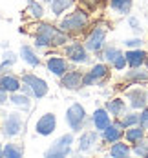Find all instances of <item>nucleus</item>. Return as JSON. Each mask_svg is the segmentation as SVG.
I'll list each match as a JSON object with an SVG mask.
<instances>
[{
    "mask_svg": "<svg viewBox=\"0 0 148 158\" xmlns=\"http://www.w3.org/2000/svg\"><path fill=\"white\" fill-rule=\"evenodd\" d=\"M62 42H68V36H66L64 33L53 29L48 24H44V26L38 27L37 38H35V44H37L38 48H46V46H51V44H53V46H59V44H62Z\"/></svg>",
    "mask_w": 148,
    "mask_h": 158,
    "instance_id": "1",
    "label": "nucleus"
},
{
    "mask_svg": "<svg viewBox=\"0 0 148 158\" xmlns=\"http://www.w3.org/2000/svg\"><path fill=\"white\" fill-rule=\"evenodd\" d=\"M86 24H88L86 13L77 11V13H73V15L66 16L64 20L61 22V29H62V31H79V29H82Z\"/></svg>",
    "mask_w": 148,
    "mask_h": 158,
    "instance_id": "2",
    "label": "nucleus"
},
{
    "mask_svg": "<svg viewBox=\"0 0 148 158\" xmlns=\"http://www.w3.org/2000/svg\"><path fill=\"white\" fill-rule=\"evenodd\" d=\"M66 122H68V126L71 127L73 131H79L82 126V122H84V107H82L81 104H73L68 113H66Z\"/></svg>",
    "mask_w": 148,
    "mask_h": 158,
    "instance_id": "3",
    "label": "nucleus"
},
{
    "mask_svg": "<svg viewBox=\"0 0 148 158\" xmlns=\"http://www.w3.org/2000/svg\"><path fill=\"white\" fill-rule=\"evenodd\" d=\"M22 82L31 89V93L37 96V98H42V96L48 93L46 82L42 78H38V77H35V75H24V77H22Z\"/></svg>",
    "mask_w": 148,
    "mask_h": 158,
    "instance_id": "4",
    "label": "nucleus"
},
{
    "mask_svg": "<svg viewBox=\"0 0 148 158\" xmlns=\"http://www.w3.org/2000/svg\"><path fill=\"white\" fill-rule=\"evenodd\" d=\"M73 142V136L71 135H64L61 136L57 142L53 143V147L46 153V156H66L70 153V143Z\"/></svg>",
    "mask_w": 148,
    "mask_h": 158,
    "instance_id": "5",
    "label": "nucleus"
},
{
    "mask_svg": "<svg viewBox=\"0 0 148 158\" xmlns=\"http://www.w3.org/2000/svg\"><path fill=\"white\" fill-rule=\"evenodd\" d=\"M104 36H106V29H104V26H97L92 35L88 36V40H86V48L90 49V51H99V49L102 48V44H104Z\"/></svg>",
    "mask_w": 148,
    "mask_h": 158,
    "instance_id": "6",
    "label": "nucleus"
},
{
    "mask_svg": "<svg viewBox=\"0 0 148 158\" xmlns=\"http://www.w3.org/2000/svg\"><path fill=\"white\" fill-rule=\"evenodd\" d=\"M55 124H57V120H55V114H44L38 122H37V126H35V131L38 133V135H44V136H48L51 135L53 131H55Z\"/></svg>",
    "mask_w": 148,
    "mask_h": 158,
    "instance_id": "7",
    "label": "nucleus"
},
{
    "mask_svg": "<svg viewBox=\"0 0 148 158\" xmlns=\"http://www.w3.org/2000/svg\"><path fill=\"white\" fill-rule=\"evenodd\" d=\"M22 127V120H20V114L18 113H11L4 124V135L6 136H15L16 133L20 131Z\"/></svg>",
    "mask_w": 148,
    "mask_h": 158,
    "instance_id": "8",
    "label": "nucleus"
},
{
    "mask_svg": "<svg viewBox=\"0 0 148 158\" xmlns=\"http://www.w3.org/2000/svg\"><path fill=\"white\" fill-rule=\"evenodd\" d=\"M128 100H130L132 107L141 109V107L146 106V102H148L146 91L145 89H132V91H128Z\"/></svg>",
    "mask_w": 148,
    "mask_h": 158,
    "instance_id": "9",
    "label": "nucleus"
},
{
    "mask_svg": "<svg viewBox=\"0 0 148 158\" xmlns=\"http://www.w3.org/2000/svg\"><path fill=\"white\" fill-rule=\"evenodd\" d=\"M81 84H82V75L79 71L66 73V77H62V87H66V89H79Z\"/></svg>",
    "mask_w": 148,
    "mask_h": 158,
    "instance_id": "10",
    "label": "nucleus"
},
{
    "mask_svg": "<svg viewBox=\"0 0 148 158\" xmlns=\"http://www.w3.org/2000/svg\"><path fill=\"white\" fill-rule=\"evenodd\" d=\"M106 73H108V67L106 65H102V64H99L95 65L92 71H90V75L88 77H84L82 82H84V85H92L93 82H97L99 78H102V77H106Z\"/></svg>",
    "mask_w": 148,
    "mask_h": 158,
    "instance_id": "11",
    "label": "nucleus"
},
{
    "mask_svg": "<svg viewBox=\"0 0 148 158\" xmlns=\"http://www.w3.org/2000/svg\"><path fill=\"white\" fill-rule=\"evenodd\" d=\"M66 55H68L71 60H75V62H86V60H88L86 51H84V48H82L81 44H71V46H68V48H66Z\"/></svg>",
    "mask_w": 148,
    "mask_h": 158,
    "instance_id": "12",
    "label": "nucleus"
},
{
    "mask_svg": "<svg viewBox=\"0 0 148 158\" xmlns=\"http://www.w3.org/2000/svg\"><path fill=\"white\" fill-rule=\"evenodd\" d=\"M145 60H146V53L141 51V49H133V51L126 53V62L130 64L132 67H139Z\"/></svg>",
    "mask_w": 148,
    "mask_h": 158,
    "instance_id": "13",
    "label": "nucleus"
},
{
    "mask_svg": "<svg viewBox=\"0 0 148 158\" xmlns=\"http://www.w3.org/2000/svg\"><path fill=\"white\" fill-rule=\"evenodd\" d=\"M93 124L97 127L99 131H104L106 127L110 126V116H108V113L104 109H97L93 113Z\"/></svg>",
    "mask_w": 148,
    "mask_h": 158,
    "instance_id": "14",
    "label": "nucleus"
},
{
    "mask_svg": "<svg viewBox=\"0 0 148 158\" xmlns=\"http://www.w3.org/2000/svg\"><path fill=\"white\" fill-rule=\"evenodd\" d=\"M48 67H49V71H51L53 75H57V77H61V75H64L66 73V62L62 60V58H59V56L49 58L48 60Z\"/></svg>",
    "mask_w": 148,
    "mask_h": 158,
    "instance_id": "15",
    "label": "nucleus"
},
{
    "mask_svg": "<svg viewBox=\"0 0 148 158\" xmlns=\"http://www.w3.org/2000/svg\"><path fill=\"white\" fill-rule=\"evenodd\" d=\"M123 124H115V126H108L104 129V138L108 142H117L121 136H123V131H121Z\"/></svg>",
    "mask_w": 148,
    "mask_h": 158,
    "instance_id": "16",
    "label": "nucleus"
},
{
    "mask_svg": "<svg viewBox=\"0 0 148 158\" xmlns=\"http://www.w3.org/2000/svg\"><path fill=\"white\" fill-rule=\"evenodd\" d=\"M95 140H97V133H93V131L84 133L79 140V151H88L92 147V143H95Z\"/></svg>",
    "mask_w": 148,
    "mask_h": 158,
    "instance_id": "17",
    "label": "nucleus"
},
{
    "mask_svg": "<svg viewBox=\"0 0 148 158\" xmlns=\"http://www.w3.org/2000/svg\"><path fill=\"white\" fill-rule=\"evenodd\" d=\"M0 87L4 89V91H16L18 87H20V84H18V80L15 77H11V75H6V77H2L0 78Z\"/></svg>",
    "mask_w": 148,
    "mask_h": 158,
    "instance_id": "18",
    "label": "nucleus"
},
{
    "mask_svg": "<svg viewBox=\"0 0 148 158\" xmlns=\"http://www.w3.org/2000/svg\"><path fill=\"white\" fill-rule=\"evenodd\" d=\"M20 55H22V58L29 64V65H38V64H40L38 56L33 53V49L29 48V46H22V49H20Z\"/></svg>",
    "mask_w": 148,
    "mask_h": 158,
    "instance_id": "19",
    "label": "nucleus"
},
{
    "mask_svg": "<svg viewBox=\"0 0 148 158\" xmlns=\"http://www.w3.org/2000/svg\"><path fill=\"white\" fill-rule=\"evenodd\" d=\"M110 6H112V9H115L117 13L126 15V13L130 11V7H132V0H112Z\"/></svg>",
    "mask_w": 148,
    "mask_h": 158,
    "instance_id": "20",
    "label": "nucleus"
},
{
    "mask_svg": "<svg viewBox=\"0 0 148 158\" xmlns=\"http://www.w3.org/2000/svg\"><path fill=\"white\" fill-rule=\"evenodd\" d=\"M106 109L110 111L114 116H119V114H123V113H124V102H123V100H119V98H117V100H112V102H108V104H106Z\"/></svg>",
    "mask_w": 148,
    "mask_h": 158,
    "instance_id": "21",
    "label": "nucleus"
},
{
    "mask_svg": "<svg viewBox=\"0 0 148 158\" xmlns=\"http://www.w3.org/2000/svg\"><path fill=\"white\" fill-rule=\"evenodd\" d=\"M110 155L114 158H121V156H128L130 155V149L126 143H114V147L110 149Z\"/></svg>",
    "mask_w": 148,
    "mask_h": 158,
    "instance_id": "22",
    "label": "nucleus"
},
{
    "mask_svg": "<svg viewBox=\"0 0 148 158\" xmlns=\"http://www.w3.org/2000/svg\"><path fill=\"white\" fill-rule=\"evenodd\" d=\"M145 136V127H132L128 129V133H126V140L128 142H139L141 138Z\"/></svg>",
    "mask_w": 148,
    "mask_h": 158,
    "instance_id": "23",
    "label": "nucleus"
},
{
    "mask_svg": "<svg viewBox=\"0 0 148 158\" xmlns=\"http://www.w3.org/2000/svg\"><path fill=\"white\" fill-rule=\"evenodd\" d=\"M70 4H71V0H51V9L55 15H61Z\"/></svg>",
    "mask_w": 148,
    "mask_h": 158,
    "instance_id": "24",
    "label": "nucleus"
},
{
    "mask_svg": "<svg viewBox=\"0 0 148 158\" xmlns=\"http://www.w3.org/2000/svg\"><path fill=\"white\" fill-rule=\"evenodd\" d=\"M2 155H4V156H7V158H18L20 155H22V149H20V147H16L15 143H7Z\"/></svg>",
    "mask_w": 148,
    "mask_h": 158,
    "instance_id": "25",
    "label": "nucleus"
},
{
    "mask_svg": "<svg viewBox=\"0 0 148 158\" xmlns=\"http://www.w3.org/2000/svg\"><path fill=\"white\" fill-rule=\"evenodd\" d=\"M126 78L128 80H141V82H145V80L148 78L146 77V73H143V71H137V67H133V71H130L128 75H126Z\"/></svg>",
    "mask_w": 148,
    "mask_h": 158,
    "instance_id": "26",
    "label": "nucleus"
},
{
    "mask_svg": "<svg viewBox=\"0 0 148 158\" xmlns=\"http://www.w3.org/2000/svg\"><path fill=\"white\" fill-rule=\"evenodd\" d=\"M119 55H123V53H121L117 48H108L106 51H104V58H106V60H110L112 64H114V60L119 56Z\"/></svg>",
    "mask_w": 148,
    "mask_h": 158,
    "instance_id": "27",
    "label": "nucleus"
},
{
    "mask_svg": "<svg viewBox=\"0 0 148 158\" xmlns=\"http://www.w3.org/2000/svg\"><path fill=\"white\" fill-rule=\"evenodd\" d=\"M139 122V114H126L124 118H123V127H128V126H135Z\"/></svg>",
    "mask_w": 148,
    "mask_h": 158,
    "instance_id": "28",
    "label": "nucleus"
},
{
    "mask_svg": "<svg viewBox=\"0 0 148 158\" xmlns=\"http://www.w3.org/2000/svg\"><path fill=\"white\" fill-rule=\"evenodd\" d=\"M11 102L16 104V106H22V107H28V106H29V100L24 95H13L11 96Z\"/></svg>",
    "mask_w": 148,
    "mask_h": 158,
    "instance_id": "29",
    "label": "nucleus"
},
{
    "mask_svg": "<svg viewBox=\"0 0 148 158\" xmlns=\"http://www.w3.org/2000/svg\"><path fill=\"white\" fill-rule=\"evenodd\" d=\"M135 155H139V156H148V142H139L135 145Z\"/></svg>",
    "mask_w": 148,
    "mask_h": 158,
    "instance_id": "30",
    "label": "nucleus"
},
{
    "mask_svg": "<svg viewBox=\"0 0 148 158\" xmlns=\"http://www.w3.org/2000/svg\"><path fill=\"white\" fill-rule=\"evenodd\" d=\"M29 9H31V15L33 16H42V7L38 6V4H35V2H29Z\"/></svg>",
    "mask_w": 148,
    "mask_h": 158,
    "instance_id": "31",
    "label": "nucleus"
},
{
    "mask_svg": "<svg viewBox=\"0 0 148 158\" xmlns=\"http://www.w3.org/2000/svg\"><path fill=\"white\" fill-rule=\"evenodd\" d=\"M124 64H126V55H119V56L114 60L115 69H123V67H124Z\"/></svg>",
    "mask_w": 148,
    "mask_h": 158,
    "instance_id": "32",
    "label": "nucleus"
},
{
    "mask_svg": "<svg viewBox=\"0 0 148 158\" xmlns=\"http://www.w3.org/2000/svg\"><path fill=\"white\" fill-rule=\"evenodd\" d=\"M139 124L145 127V129H148V109L143 111V113L139 114Z\"/></svg>",
    "mask_w": 148,
    "mask_h": 158,
    "instance_id": "33",
    "label": "nucleus"
},
{
    "mask_svg": "<svg viewBox=\"0 0 148 158\" xmlns=\"http://www.w3.org/2000/svg\"><path fill=\"white\" fill-rule=\"evenodd\" d=\"M81 4L82 6H86L88 9H95L97 4H99V0H81Z\"/></svg>",
    "mask_w": 148,
    "mask_h": 158,
    "instance_id": "34",
    "label": "nucleus"
},
{
    "mask_svg": "<svg viewBox=\"0 0 148 158\" xmlns=\"http://www.w3.org/2000/svg\"><path fill=\"white\" fill-rule=\"evenodd\" d=\"M124 44H126V46H128V48H139V46H141V44H143V42H141V40H139V38H132V40H126V42H124Z\"/></svg>",
    "mask_w": 148,
    "mask_h": 158,
    "instance_id": "35",
    "label": "nucleus"
},
{
    "mask_svg": "<svg viewBox=\"0 0 148 158\" xmlns=\"http://www.w3.org/2000/svg\"><path fill=\"white\" fill-rule=\"evenodd\" d=\"M130 26H132V29H135V31H141V27H139V22H137V18H130Z\"/></svg>",
    "mask_w": 148,
    "mask_h": 158,
    "instance_id": "36",
    "label": "nucleus"
},
{
    "mask_svg": "<svg viewBox=\"0 0 148 158\" xmlns=\"http://www.w3.org/2000/svg\"><path fill=\"white\" fill-rule=\"evenodd\" d=\"M0 155H2V151H0Z\"/></svg>",
    "mask_w": 148,
    "mask_h": 158,
    "instance_id": "37",
    "label": "nucleus"
},
{
    "mask_svg": "<svg viewBox=\"0 0 148 158\" xmlns=\"http://www.w3.org/2000/svg\"><path fill=\"white\" fill-rule=\"evenodd\" d=\"M48 2H51V0H48Z\"/></svg>",
    "mask_w": 148,
    "mask_h": 158,
    "instance_id": "38",
    "label": "nucleus"
},
{
    "mask_svg": "<svg viewBox=\"0 0 148 158\" xmlns=\"http://www.w3.org/2000/svg\"><path fill=\"white\" fill-rule=\"evenodd\" d=\"M146 64H148V60H146Z\"/></svg>",
    "mask_w": 148,
    "mask_h": 158,
    "instance_id": "39",
    "label": "nucleus"
}]
</instances>
